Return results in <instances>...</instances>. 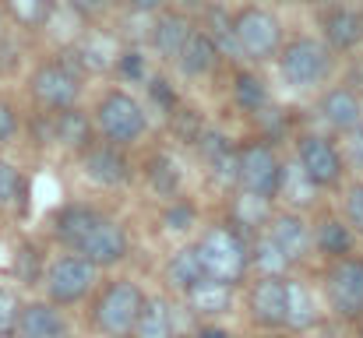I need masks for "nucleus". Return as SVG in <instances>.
Instances as JSON below:
<instances>
[{"instance_id": "obj_26", "label": "nucleus", "mask_w": 363, "mask_h": 338, "mask_svg": "<svg viewBox=\"0 0 363 338\" xmlns=\"http://www.w3.org/2000/svg\"><path fill=\"white\" fill-rule=\"evenodd\" d=\"M318 325V303H314V293L303 286V282H293L286 278V328L293 332H307Z\"/></svg>"}, {"instance_id": "obj_19", "label": "nucleus", "mask_w": 363, "mask_h": 338, "mask_svg": "<svg viewBox=\"0 0 363 338\" xmlns=\"http://www.w3.org/2000/svg\"><path fill=\"white\" fill-rule=\"evenodd\" d=\"M184 296H187V307L194 314H201V317H219V314H226L233 307V286L219 282V278H201Z\"/></svg>"}, {"instance_id": "obj_41", "label": "nucleus", "mask_w": 363, "mask_h": 338, "mask_svg": "<svg viewBox=\"0 0 363 338\" xmlns=\"http://www.w3.org/2000/svg\"><path fill=\"white\" fill-rule=\"evenodd\" d=\"M106 4H110V0H71V7H74L82 18H99V14L106 11Z\"/></svg>"}, {"instance_id": "obj_25", "label": "nucleus", "mask_w": 363, "mask_h": 338, "mask_svg": "<svg viewBox=\"0 0 363 338\" xmlns=\"http://www.w3.org/2000/svg\"><path fill=\"white\" fill-rule=\"evenodd\" d=\"M53 141H60L64 148L85 155V152L96 145V141H92V123H89V116L78 110L53 113Z\"/></svg>"}, {"instance_id": "obj_18", "label": "nucleus", "mask_w": 363, "mask_h": 338, "mask_svg": "<svg viewBox=\"0 0 363 338\" xmlns=\"http://www.w3.org/2000/svg\"><path fill=\"white\" fill-rule=\"evenodd\" d=\"M332 50H353L363 43V14L353 7H332L321 21Z\"/></svg>"}, {"instance_id": "obj_8", "label": "nucleus", "mask_w": 363, "mask_h": 338, "mask_svg": "<svg viewBox=\"0 0 363 338\" xmlns=\"http://www.w3.org/2000/svg\"><path fill=\"white\" fill-rule=\"evenodd\" d=\"M233 39H237V50L250 60H268L279 53L282 46V28H279V18L261 11V7H243L240 14L233 18Z\"/></svg>"}, {"instance_id": "obj_20", "label": "nucleus", "mask_w": 363, "mask_h": 338, "mask_svg": "<svg viewBox=\"0 0 363 338\" xmlns=\"http://www.w3.org/2000/svg\"><path fill=\"white\" fill-rule=\"evenodd\" d=\"M198 141H201L205 162L212 166V176L219 184H237V176H240V155H237V148L223 134H201Z\"/></svg>"}, {"instance_id": "obj_33", "label": "nucleus", "mask_w": 363, "mask_h": 338, "mask_svg": "<svg viewBox=\"0 0 363 338\" xmlns=\"http://www.w3.org/2000/svg\"><path fill=\"white\" fill-rule=\"evenodd\" d=\"M11 18L25 28H39L50 18V0H4Z\"/></svg>"}, {"instance_id": "obj_32", "label": "nucleus", "mask_w": 363, "mask_h": 338, "mask_svg": "<svg viewBox=\"0 0 363 338\" xmlns=\"http://www.w3.org/2000/svg\"><path fill=\"white\" fill-rule=\"evenodd\" d=\"M314 191H318V187L303 176V169H300V166H282V187H279V198L286 194L293 205H307Z\"/></svg>"}, {"instance_id": "obj_38", "label": "nucleus", "mask_w": 363, "mask_h": 338, "mask_svg": "<svg viewBox=\"0 0 363 338\" xmlns=\"http://www.w3.org/2000/svg\"><path fill=\"white\" fill-rule=\"evenodd\" d=\"M346 222L353 225V232L363 236V184H353L346 194Z\"/></svg>"}, {"instance_id": "obj_40", "label": "nucleus", "mask_w": 363, "mask_h": 338, "mask_svg": "<svg viewBox=\"0 0 363 338\" xmlns=\"http://www.w3.org/2000/svg\"><path fill=\"white\" fill-rule=\"evenodd\" d=\"M18 130V113L11 110L7 103H0V145H7Z\"/></svg>"}, {"instance_id": "obj_5", "label": "nucleus", "mask_w": 363, "mask_h": 338, "mask_svg": "<svg viewBox=\"0 0 363 338\" xmlns=\"http://www.w3.org/2000/svg\"><path fill=\"white\" fill-rule=\"evenodd\" d=\"M237 155H240V176H237L240 191L264 198V201H275L279 187H282V162L272 152V145L268 141H243Z\"/></svg>"}, {"instance_id": "obj_11", "label": "nucleus", "mask_w": 363, "mask_h": 338, "mask_svg": "<svg viewBox=\"0 0 363 338\" xmlns=\"http://www.w3.org/2000/svg\"><path fill=\"white\" fill-rule=\"evenodd\" d=\"M127 250H130L127 229H123L117 219L103 215L99 222L92 225V232L85 236V243H82L74 254H82V257H85L89 264H96V268H113V264H121L123 257H127Z\"/></svg>"}, {"instance_id": "obj_29", "label": "nucleus", "mask_w": 363, "mask_h": 338, "mask_svg": "<svg viewBox=\"0 0 363 338\" xmlns=\"http://www.w3.org/2000/svg\"><path fill=\"white\" fill-rule=\"evenodd\" d=\"M191 25H187V18L184 14H166L155 28H152V43H155V50L162 53V57H180V50H184V43L191 39Z\"/></svg>"}, {"instance_id": "obj_37", "label": "nucleus", "mask_w": 363, "mask_h": 338, "mask_svg": "<svg viewBox=\"0 0 363 338\" xmlns=\"http://www.w3.org/2000/svg\"><path fill=\"white\" fill-rule=\"evenodd\" d=\"M21 194V180H18V169L11 162L0 159V205H11L14 198Z\"/></svg>"}, {"instance_id": "obj_2", "label": "nucleus", "mask_w": 363, "mask_h": 338, "mask_svg": "<svg viewBox=\"0 0 363 338\" xmlns=\"http://www.w3.org/2000/svg\"><path fill=\"white\" fill-rule=\"evenodd\" d=\"M141 307H145V293L130 278H117V282H106L103 293L96 296L92 321L106 338H130Z\"/></svg>"}, {"instance_id": "obj_47", "label": "nucleus", "mask_w": 363, "mask_h": 338, "mask_svg": "<svg viewBox=\"0 0 363 338\" xmlns=\"http://www.w3.org/2000/svg\"><path fill=\"white\" fill-rule=\"evenodd\" d=\"M11 338H21V335H11Z\"/></svg>"}, {"instance_id": "obj_27", "label": "nucleus", "mask_w": 363, "mask_h": 338, "mask_svg": "<svg viewBox=\"0 0 363 338\" xmlns=\"http://www.w3.org/2000/svg\"><path fill=\"white\" fill-rule=\"evenodd\" d=\"M201 278H208V275H205V264H201L198 247H184V250H177V254L169 257V264H166V282H169L173 289L187 293V289H194Z\"/></svg>"}, {"instance_id": "obj_24", "label": "nucleus", "mask_w": 363, "mask_h": 338, "mask_svg": "<svg viewBox=\"0 0 363 338\" xmlns=\"http://www.w3.org/2000/svg\"><path fill=\"white\" fill-rule=\"evenodd\" d=\"M230 222H233V229L240 236H247V232H264L268 222H272V201L240 191V198H233V205H230Z\"/></svg>"}, {"instance_id": "obj_43", "label": "nucleus", "mask_w": 363, "mask_h": 338, "mask_svg": "<svg viewBox=\"0 0 363 338\" xmlns=\"http://www.w3.org/2000/svg\"><path fill=\"white\" fill-rule=\"evenodd\" d=\"M127 4H130V7L138 11V14H152V11H159V7H162L166 0H127Z\"/></svg>"}, {"instance_id": "obj_15", "label": "nucleus", "mask_w": 363, "mask_h": 338, "mask_svg": "<svg viewBox=\"0 0 363 338\" xmlns=\"http://www.w3.org/2000/svg\"><path fill=\"white\" fill-rule=\"evenodd\" d=\"M14 335L21 338H67V321L64 314L46 300V303H21Z\"/></svg>"}, {"instance_id": "obj_6", "label": "nucleus", "mask_w": 363, "mask_h": 338, "mask_svg": "<svg viewBox=\"0 0 363 338\" xmlns=\"http://www.w3.org/2000/svg\"><path fill=\"white\" fill-rule=\"evenodd\" d=\"M96 127H99V134L110 145L123 148V145H134L145 134L148 120H145V110H141V103L134 96H127V92H106L103 103L96 106Z\"/></svg>"}, {"instance_id": "obj_28", "label": "nucleus", "mask_w": 363, "mask_h": 338, "mask_svg": "<svg viewBox=\"0 0 363 338\" xmlns=\"http://www.w3.org/2000/svg\"><path fill=\"white\" fill-rule=\"evenodd\" d=\"M250 268H254L261 278H286V271H289L293 264H289V257L261 232V236L250 243Z\"/></svg>"}, {"instance_id": "obj_31", "label": "nucleus", "mask_w": 363, "mask_h": 338, "mask_svg": "<svg viewBox=\"0 0 363 338\" xmlns=\"http://www.w3.org/2000/svg\"><path fill=\"white\" fill-rule=\"evenodd\" d=\"M233 96H237L240 110H247V113H261L268 106V89H264V81L257 74H237Z\"/></svg>"}, {"instance_id": "obj_17", "label": "nucleus", "mask_w": 363, "mask_h": 338, "mask_svg": "<svg viewBox=\"0 0 363 338\" xmlns=\"http://www.w3.org/2000/svg\"><path fill=\"white\" fill-rule=\"evenodd\" d=\"M321 116H325V123H328V127H335V130L350 134L353 127H360L363 123L360 96H357L353 89H332V92L321 99Z\"/></svg>"}, {"instance_id": "obj_16", "label": "nucleus", "mask_w": 363, "mask_h": 338, "mask_svg": "<svg viewBox=\"0 0 363 338\" xmlns=\"http://www.w3.org/2000/svg\"><path fill=\"white\" fill-rule=\"evenodd\" d=\"M99 219H103V212H96V208H89V205H64V208L53 215V236H57L60 243H67L71 250H78Z\"/></svg>"}, {"instance_id": "obj_34", "label": "nucleus", "mask_w": 363, "mask_h": 338, "mask_svg": "<svg viewBox=\"0 0 363 338\" xmlns=\"http://www.w3.org/2000/svg\"><path fill=\"white\" fill-rule=\"evenodd\" d=\"M82 57H85V67H92V71H106L110 64H117L121 57H117V50L106 43V39H89L85 46H82Z\"/></svg>"}, {"instance_id": "obj_30", "label": "nucleus", "mask_w": 363, "mask_h": 338, "mask_svg": "<svg viewBox=\"0 0 363 338\" xmlns=\"http://www.w3.org/2000/svg\"><path fill=\"white\" fill-rule=\"evenodd\" d=\"M148 180H152V187L162 198H177V191H180V166H177V159L173 155H152Z\"/></svg>"}, {"instance_id": "obj_3", "label": "nucleus", "mask_w": 363, "mask_h": 338, "mask_svg": "<svg viewBox=\"0 0 363 338\" xmlns=\"http://www.w3.org/2000/svg\"><path fill=\"white\" fill-rule=\"evenodd\" d=\"M279 71L286 78V85L293 89H314L328 78L332 71V57H328V46L318 43V39H293L279 50Z\"/></svg>"}, {"instance_id": "obj_1", "label": "nucleus", "mask_w": 363, "mask_h": 338, "mask_svg": "<svg viewBox=\"0 0 363 338\" xmlns=\"http://www.w3.org/2000/svg\"><path fill=\"white\" fill-rule=\"evenodd\" d=\"M194 247L201 254V264H205L208 278L237 286L250 271V247H247V240L233 225H208Z\"/></svg>"}, {"instance_id": "obj_7", "label": "nucleus", "mask_w": 363, "mask_h": 338, "mask_svg": "<svg viewBox=\"0 0 363 338\" xmlns=\"http://www.w3.org/2000/svg\"><path fill=\"white\" fill-rule=\"evenodd\" d=\"M325 293L328 307L342 321H360L363 317V261L360 257H342L332 261L325 275Z\"/></svg>"}, {"instance_id": "obj_13", "label": "nucleus", "mask_w": 363, "mask_h": 338, "mask_svg": "<svg viewBox=\"0 0 363 338\" xmlns=\"http://www.w3.org/2000/svg\"><path fill=\"white\" fill-rule=\"evenodd\" d=\"M250 321L261 328H286V278H257L254 282Z\"/></svg>"}, {"instance_id": "obj_48", "label": "nucleus", "mask_w": 363, "mask_h": 338, "mask_svg": "<svg viewBox=\"0 0 363 338\" xmlns=\"http://www.w3.org/2000/svg\"><path fill=\"white\" fill-rule=\"evenodd\" d=\"M279 338H282V335H279Z\"/></svg>"}, {"instance_id": "obj_9", "label": "nucleus", "mask_w": 363, "mask_h": 338, "mask_svg": "<svg viewBox=\"0 0 363 338\" xmlns=\"http://www.w3.org/2000/svg\"><path fill=\"white\" fill-rule=\"evenodd\" d=\"M296 166L303 169V176L314 187H335L346 173V159L335 148V141L321 137V134H303L296 145Z\"/></svg>"}, {"instance_id": "obj_23", "label": "nucleus", "mask_w": 363, "mask_h": 338, "mask_svg": "<svg viewBox=\"0 0 363 338\" xmlns=\"http://www.w3.org/2000/svg\"><path fill=\"white\" fill-rule=\"evenodd\" d=\"M216 60H219V46H216V39H212L208 32H191V39L184 43V50H180V57H177L180 71L191 74V78L208 74V71L216 67Z\"/></svg>"}, {"instance_id": "obj_22", "label": "nucleus", "mask_w": 363, "mask_h": 338, "mask_svg": "<svg viewBox=\"0 0 363 338\" xmlns=\"http://www.w3.org/2000/svg\"><path fill=\"white\" fill-rule=\"evenodd\" d=\"M130 338H177L173 310L162 296H145V307L138 314V325H134Z\"/></svg>"}, {"instance_id": "obj_45", "label": "nucleus", "mask_w": 363, "mask_h": 338, "mask_svg": "<svg viewBox=\"0 0 363 338\" xmlns=\"http://www.w3.org/2000/svg\"><path fill=\"white\" fill-rule=\"evenodd\" d=\"M314 4H332V0H314Z\"/></svg>"}, {"instance_id": "obj_44", "label": "nucleus", "mask_w": 363, "mask_h": 338, "mask_svg": "<svg viewBox=\"0 0 363 338\" xmlns=\"http://www.w3.org/2000/svg\"><path fill=\"white\" fill-rule=\"evenodd\" d=\"M198 338H230V335H226L223 328H201V332H198Z\"/></svg>"}, {"instance_id": "obj_12", "label": "nucleus", "mask_w": 363, "mask_h": 338, "mask_svg": "<svg viewBox=\"0 0 363 338\" xmlns=\"http://www.w3.org/2000/svg\"><path fill=\"white\" fill-rule=\"evenodd\" d=\"M264 236L289 257V264H300L307 254H311V247H314V232H311V225L303 222V215L300 212H282V215H272V222L264 229Z\"/></svg>"}, {"instance_id": "obj_4", "label": "nucleus", "mask_w": 363, "mask_h": 338, "mask_svg": "<svg viewBox=\"0 0 363 338\" xmlns=\"http://www.w3.org/2000/svg\"><path fill=\"white\" fill-rule=\"evenodd\" d=\"M96 264H89L82 254H64L57 261H50L46 275H43V286H46V296L53 307H71V303H82L92 289H96Z\"/></svg>"}, {"instance_id": "obj_35", "label": "nucleus", "mask_w": 363, "mask_h": 338, "mask_svg": "<svg viewBox=\"0 0 363 338\" xmlns=\"http://www.w3.org/2000/svg\"><path fill=\"white\" fill-rule=\"evenodd\" d=\"M18 314H21V303L11 289L0 286V338L14 335V325H18Z\"/></svg>"}, {"instance_id": "obj_39", "label": "nucleus", "mask_w": 363, "mask_h": 338, "mask_svg": "<svg viewBox=\"0 0 363 338\" xmlns=\"http://www.w3.org/2000/svg\"><path fill=\"white\" fill-rule=\"evenodd\" d=\"M342 159H346L357 173H363V123L346 134V152H342Z\"/></svg>"}, {"instance_id": "obj_36", "label": "nucleus", "mask_w": 363, "mask_h": 338, "mask_svg": "<svg viewBox=\"0 0 363 338\" xmlns=\"http://www.w3.org/2000/svg\"><path fill=\"white\" fill-rule=\"evenodd\" d=\"M162 222H166V229H169V232H184V229H191V225H194V208L173 198V205L166 208Z\"/></svg>"}, {"instance_id": "obj_14", "label": "nucleus", "mask_w": 363, "mask_h": 338, "mask_svg": "<svg viewBox=\"0 0 363 338\" xmlns=\"http://www.w3.org/2000/svg\"><path fill=\"white\" fill-rule=\"evenodd\" d=\"M82 169H85L89 180H96L103 187H121L130 180V162L123 159L117 145H92L82 155Z\"/></svg>"}, {"instance_id": "obj_46", "label": "nucleus", "mask_w": 363, "mask_h": 338, "mask_svg": "<svg viewBox=\"0 0 363 338\" xmlns=\"http://www.w3.org/2000/svg\"><path fill=\"white\" fill-rule=\"evenodd\" d=\"M360 338H363V317H360Z\"/></svg>"}, {"instance_id": "obj_21", "label": "nucleus", "mask_w": 363, "mask_h": 338, "mask_svg": "<svg viewBox=\"0 0 363 338\" xmlns=\"http://www.w3.org/2000/svg\"><path fill=\"white\" fill-rule=\"evenodd\" d=\"M353 243H357V232L353 225L328 215L321 219L318 229H314V247L328 257V261H342V257H353Z\"/></svg>"}, {"instance_id": "obj_42", "label": "nucleus", "mask_w": 363, "mask_h": 338, "mask_svg": "<svg viewBox=\"0 0 363 338\" xmlns=\"http://www.w3.org/2000/svg\"><path fill=\"white\" fill-rule=\"evenodd\" d=\"M117 64H121L123 74H130V78H141V74H145V64H141V57H138V53H123Z\"/></svg>"}, {"instance_id": "obj_10", "label": "nucleus", "mask_w": 363, "mask_h": 338, "mask_svg": "<svg viewBox=\"0 0 363 338\" xmlns=\"http://www.w3.org/2000/svg\"><path fill=\"white\" fill-rule=\"evenodd\" d=\"M78 92H82V81L67 60H50V64L35 67V74H32V96L53 113L74 110Z\"/></svg>"}]
</instances>
